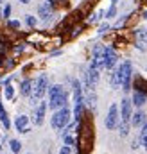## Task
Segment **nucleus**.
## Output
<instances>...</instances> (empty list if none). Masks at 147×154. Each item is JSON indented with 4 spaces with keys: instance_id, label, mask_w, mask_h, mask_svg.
<instances>
[{
    "instance_id": "nucleus-9",
    "label": "nucleus",
    "mask_w": 147,
    "mask_h": 154,
    "mask_svg": "<svg viewBox=\"0 0 147 154\" xmlns=\"http://www.w3.org/2000/svg\"><path fill=\"white\" fill-rule=\"evenodd\" d=\"M45 111H47V104H45V102H38L36 115H34V124H36V125H41V124H43V120H45Z\"/></svg>"
},
{
    "instance_id": "nucleus-4",
    "label": "nucleus",
    "mask_w": 147,
    "mask_h": 154,
    "mask_svg": "<svg viewBox=\"0 0 147 154\" xmlns=\"http://www.w3.org/2000/svg\"><path fill=\"white\" fill-rule=\"evenodd\" d=\"M117 70H118V75H120V81H122V90L129 91L131 90V77H133V65H131V61H124Z\"/></svg>"
},
{
    "instance_id": "nucleus-34",
    "label": "nucleus",
    "mask_w": 147,
    "mask_h": 154,
    "mask_svg": "<svg viewBox=\"0 0 147 154\" xmlns=\"http://www.w3.org/2000/svg\"><path fill=\"white\" fill-rule=\"evenodd\" d=\"M144 18H145V20H147V11H145V13H144Z\"/></svg>"
},
{
    "instance_id": "nucleus-11",
    "label": "nucleus",
    "mask_w": 147,
    "mask_h": 154,
    "mask_svg": "<svg viewBox=\"0 0 147 154\" xmlns=\"http://www.w3.org/2000/svg\"><path fill=\"white\" fill-rule=\"evenodd\" d=\"M27 122H29V118L25 115H20L16 118V122H14V125H16V129H18V133H29V127H27Z\"/></svg>"
},
{
    "instance_id": "nucleus-12",
    "label": "nucleus",
    "mask_w": 147,
    "mask_h": 154,
    "mask_svg": "<svg viewBox=\"0 0 147 154\" xmlns=\"http://www.w3.org/2000/svg\"><path fill=\"white\" fill-rule=\"evenodd\" d=\"M145 100H147V97H145V93H144V91L136 90V91L133 93V104H135L136 108H142V106L145 104Z\"/></svg>"
},
{
    "instance_id": "nucleus-5",
    "label": "nucleus",
    "mask_w": 147,
    "mask_h": 154,
    "mask_svg": "<svg viewBox=\"0 0 147 154\" xmlns=\"http://www.w3.org/2000/svg\"><path fill=\"white\" fill-rule=\"evenodd\" d=\"M47 88H48V77L45 75V74H41V75L36 79V82H34V88H33V104H36L38 100L47 93Z\"/></svg>"
},
{
    "instance_id": "nucleus-37",
    "label": "nucleus",
    "mask_w": 147,
    "mask_h": 154,
    "mask_svg": "<svg viewBox=\"0 0 147 154\" xmlns=\"http://www.w3.org/2000/svg\"><path fill=\"white\" fill-rule=\"evenodd\" d=\"M145 32H147V31H145Z\"/></svg>"
},
{
    "instance_id": "nucleus-22",
    "label": "nucleus",
    "mask_w": 147,
    "mask_h": 154,
    "mask_svg": "<svg viewBox=\"0 0 147 154\" xmlns=\"http://www.w3.org/2000/svg\"><path fill=\"white\" fill-rule=\"evenodd\" d=\"M115 14H117V5H111L110 9H108V11H106V18H108V20H110V18H113V16H115Z\"/></svg>"
},
{
    "instance_id": "nucleus-15",
    "label": "nucleus",
    "mask_w": 147,
    "mask_h": 154,
    "mask_svg": "<svg viewBox=\"0 0 147 154\" xmlns=\"http://www.w3.org/2000/svg\"><path fill=\"white\" fill-rule=\"evenodd\" d=\"M122 86V81H120V75H118V70H115L111 74V88L113 90H118Z\"/></svg>"
},
{
    "instance_id": "nucleus-20",
    "label": "nucleus",
    "mask_w": 147,
    "mask_h": 154,
    "mask_svg": "<svg viewBox=\"0 0 147 154\" xmlns=\"http://www.w3.org/2000/svg\"><path fill=\"white\" fill-rule=\"evenodd\" d=\"M25 23L29 25V27H36V23H38V20L33 16V14H27L25 16Z\"/></svg>"
},
{
    "instance_id": "nucleus-28",
    "label": "nucleus",
    "mask_w": 147,
    "mask_h": 154,
    "mask_svg": "<svg viewBox=\"0 0 147 154\" xmlns=\"http://www.w3.org/2000/svg\"><path fill=\"white\" fill-rule=\"evenodd\" d=\"M59 154H70V145H65V147H61Z\"/></svg>"
},
{
    "instance_id": "nucleus-19",
    "label": "nucleus",
    "mask_w": 147,
    "mask_h": 154,
    "mask_svg": "<svg viewBox=\"0 0 147 154\" xmlns=\"http://www.w3.org/2000/svg\"><path fill=\"white\" fill-rule=\"evenodd\" d=\"M9 145H11V151H13V152H20V149H22V143H20L18 140H11Z\"/></svg>"
},
{
    "instance_id": "nucleus-30",
    "label": "nucleus",
    "mask_w": 147,
    "mask_h": 154,
    "mask_svg": "<svg viewBox=\"0 0 147 154\" xmlns=\"http://www.w3.org/2000/svg\"><path fill=\"white\" fill-rule=\"evenodd\" d=\"M145 134H147V122L142 125V131H140V136H145Z\"/></svg>"
},
{
    "instance_id": "nucleus-27",
    "label": "nucleus",
    "mask_w": 147,
    "mask_h": 154,
    "mask_svg": "<svg viewBox=\"0 0 147 154\" xmlns=\"http://www.w3.org/2000/svg\"><path fill=\"white\" fill-rule=\"evenodd\" d=\"M9 14H11V5H5V7H4V16L9 18Z\"/></svg>"
},
{
    "instance_id": "nucleus-24",
    "label": "nucleus",
    "mask_w": 147,
    "mask_h": 154,
    "mask_svg": "<svg viewBox=\"0 0 147 154\" xmlns=\"http://www.w3.org/2000/svg\"><path fill=\"white\" fill-rule=\"evenodd\" d=\"M9 27L11 29H20V22L18 20H9Z\"/></svg>"
},
{
    "instance_id": "nucleus-21",
    "label": "nucleus",
    "mask_w": 147,
    "mask_h": 154,
    "mask_svg": "<svg viewBox=\"0 0 147 154\" xmlns=\"http://www.w3.org/2000/svg\"><path fill=\"white\" fill-rule=\"evenodd\" d=\"M4 91H5V99H13V93H14V91H13V86H11L9 82L5 84V90H4Z\"/></svg>"
},
{
    "instance_id": "nucleus-26",
    "label": "nucleus",
    "mask_w": 147,
    "mask_h": 154,
    "mask_svg": "<svg viewBox=\"0 0 147 154\" xmlns=\"http://www.w3.org/2000/svg\"><path fill=\"white\" fill-rule=\"evenodd\" d=\"M108 29H110V23H102V25H101V27H99V32H101V34H102V32H106V31H108Z\"/></svg>"
},
{
    "instance_id": "nucleus-7",
    "label": "nucleus",
    "mask_w": 147,
    "mask_h": 154,
    "mask_svg": "<svg viewBox=\"0 0 147 154\" xmlns=\"http://www.w3.org/2000/svg\"><path fill=\"white\" fill-rule=\"evenodd\" d=\"M131 104H133V100H129V99H122V102H120V118H122V122H131Z\"/></svg>"
},
{
    "instance_id": "nucleus-35",
    "label": "nucleus",
    "mask_w": 147,
    "mask_h": 154,
    "mask_svg": "<svg viewBox=\"0 0 147 154\" xmlns=\"http://www.w3.org/2000/svg\"><path fill=\"white\" fill-rule=\"evenodd\" d=\"M0 149H2V145H0Z\"/></svg>"
},
{
    "instance_id": "nucleus-25",
    "label": "nucleus",
    "mask_w": 147,
    "mask_h": 154,
    "mask_svg": "<svg viewBox=\"0 0 147 154\" xmlns=\"http://www.w3.org/2000/svg\"><path fill=\"white\" fill-rule=\"evenodd\" d=\"M74 143H75V140H74L72 136L65 134V145H74Z\"/></svg>"
},
{
    "instance_id": "nucleus-13",
    "label": "nucleus",
    "mask_w": 147,
    "mask_h": 154,
    "mask_svg": "<svg viewBox=\"0 0 147 154\" xmlns=\"http://www.w3.org/2000/svg\"><path fill=\"white\" fill-rule=\"evenodd\" d=\"M33 81L31 79H25L22 84H20V91H22V95L23 97H29V95H33Z\"/></svg>"
},
{
    "instance_id": "nucleus-2",
    "label": "nucleus",
    "mask_w": 147,
    "mask_h": 154,
    "mask_svg": "<svg viewBox=\"0 0 147 154\" xmlns=\"http://www.w3.org/2000/svg\"><path fill=\"white\" fill-rule=\"evenodd\" d=\"M70 109L65 106V108H61V109H56V113L52 115L50 118V125L54 127V129H63V127H67L68 125V122H70Z\"/></svg>"
},
{
    "instance_id": "nucleus-17",
    "label": "nucleus",
    "mask_w": 147,
    "mask_h": 154,
    "mask_svg": "<svg viewBox=\"0 0 147 154\" xmlns=\"http://www.w3.org/2000/svg\"><path fill=\"white\" fill-rule=\"evenodd\" d=\"M0 122L4 124V127L5 129H9L11 127V122H9V118H7V113L4 111V108H2V102H0Z\"/></svg>"
},
{
    "instance_id": "nucleus-31",
    "label": "nucleus",
    "mask_w": 147,
    "mask_h": 154,
    "mask_svg": "<svg viewBox=\"0 0 147 154\" xmlns=\"http://www.w3.org/2000/svg\"><path fill=\"white\" fill-rule=\"evenodd\" d=\"M59 2H61V0H47V4H48V5H52V7H54V5H58Z\"/></svg>"
},
{
    "instance_id": "nucleus-16",
    "label": "nucleus",
    "mask_w": 147,
    "mask_h": 154,
    "mask_svg": "<svg viewBox=\"0 0 147 154\" xmlns=\"http://www.w3.org/2000/svg\"><path fill=\"white\" fill-rule=\"evenodd\" d=\"M95 102H97V97H95L93 90H90V91H88V95H86V104H88V108L95 109Z\"/></svg>"
},
{
    "instance_id": "nucleus-23",
    "label": "nucleus",
    "mask_w": 147,
    "mask_h": 154,
    "mask_svg": "<svg viewBox=\"0 0 147 154\" xmlns=\"http://www.w3.org/2000/svg\"><path fill=\"white\" fill-rule=\"evenodd\" d=\"M102 14H104L102 11H99V13H95V14H92V18H90V22H92V23H93V22H99Z\"/></svg>"
},
{
    "instance_id": "nucleus-3",
    "label": "nucleus",
    "mask_w": 147,
    "mask_h": 154,
    "mask_svg": "<svg viewBox=\"0 0 147 154\" xmlns=\"http://www.w3.org/2000/svg\"><path fill=\"white\" fill-rule=\"evenodd\" d=\"M72 86H74V118L79 120L81 118V113H83V90H81V82L77 79L72 81Z\"/></svg>"
},
{
    "instance_id": "nucleus-32",
    "label": "nucleus",
    "mask_w": 147,
    "mask_h": 154,
    "mask_svg": "<svg viewBox=\"0 0 147 154\" xmlns=\"http://www.w3.org/2000/svg\"><path fill=\"white\" fill-rule=\"evenodd\" d=\"M18 2H22V4H29L31 0H18Z\"/></svg>"
},
{
    "instance_id": "nucleus-36",
    "label": "nucleus",
    "mask_w": 147,
    "mask_h": 154,
    "mask_svg": "<svg viewBox=\"0 0 147 154\" xmlns=\"http://www.w3.org/2000/svg\"><path fill=\"white\" fill-rule=\"evenodd\" d=\"M29 154H31V152H29Z\"/></svg>"
},
{
    "instance_id": "nucleus-33",
    "label": "nucleus",
    "mask_w": 147,
    "mask_h": 154,
    "mask_svg": "<svg viewBox=\"0 0 147 154\" xmlns=\"http://www.w3.org/2000/svg\"><path fill=\"white\" fill-rule=\"evenodd\" d=\"M111 5H117V0H111Z\"/></svg>"
},
{
    "instance_id": "nucleus-29",
    "label": "nucleus",
    "mask_w": 147,
    "mask_h": 154,
    "mask_svg": "<svg viewBox=\"0 0 147 154\" xmlns=\"http://www.w3.org/2000/svg\"><path fill=\"white\" fill-rule=\"evenodd\" d=\"M140 143L144 145V149L147 151V134H145V136H140Z\"/></svg>"
},
{
    "instance_id": "nucleus-18",
    "label": "nucleus",
    "mask_w": 147,
    "mask_h": 154,
    "mask_svg": "<svg viewBox=\"0 0 147 154\" xmlns=\"http://www.w3.org/2000/svg\"><path fill=\"white\" fill-rule=\"evenodd\" d=\"M118 133H120V136H127L129 134V122H122L118 125Z\"/></svg>"
},
{
    "instance_id": "nucleus-8",
    "label": "nucleus",
    "mask_w": 147,
    "mask_h": 154,
    "mask_svg": "<svg viewBox=\"0 0 147 154\" xmlns=\"http://www.w3.org/2000/svg\"><path fill=\"white\" fill-rule=\"evenodd\" d=\"M117 65V54L111 47H104V68L111 70Z\"/></svg>"
},
{
    "instance_id": "nucleus-6",
    "label": "nucleus",
    "mask_w": 147,
    "mask_h": 154,
    "mask_svg": "<svg viewBox=\"0 0 147 154\" xmlns=\"http://www.w3.org/2000/svg\"><path fill=\"white\" fill-rule=\"evenodd\" d=\"M118 120H120V113H118V106L117 104H111L110 106V111H108V115H106V120H104V124H106V129H117L118 127Z\"/></svg>"
},
{
    "instance_id": "nucleus-10",
    "label": "nucleus",
    "mask_w": 147,
    "mask_h": 154,
    "mask_svg": "<svg viewBox=\"0 0 147 154\" xmlns=\"http://www.w3.org/2000/svg\"><path fill=\"white\" fill-rule=\"evenodd\" d=\"M38 14L41 16V20H50V16H52V5H48L47 2L45 4H39V7H38Z\"/></svg>"
},
{
    "instance_id": "nucleus-14",
    "label": "nucleus",
    "mask_w": 147,
    "mask_h": 154,
    "mask_svg": "<svg viewBox=\"0 0 147 154\" xmlns=\"http://www.w3.org/2000/svg\"><path fill=\"white\" fill-rule=\"evenodd\" d=\"M131 124H133L135 127H142V125L145 124V113H144V111H136L135 115L131 116Z\"/></svg>"
},
{
    "instance_id": "nucleus-1",
    "label": "nucleus",
    "mask_w": 147,
    "mask_h": 154,
    "mask_svg": "<svg viewBox=\"0 0 147 154\" xmlns=\"http://www.w3.org/2000/svg\"><path fill=\"white\" fill-rule=\"evenodd\" d=\"M48 97H50V102H48L50 109H61V108L67 106L68 93L63 90L61 84H54L52 88H48Z\"/></svg>"
}]
</instances>
